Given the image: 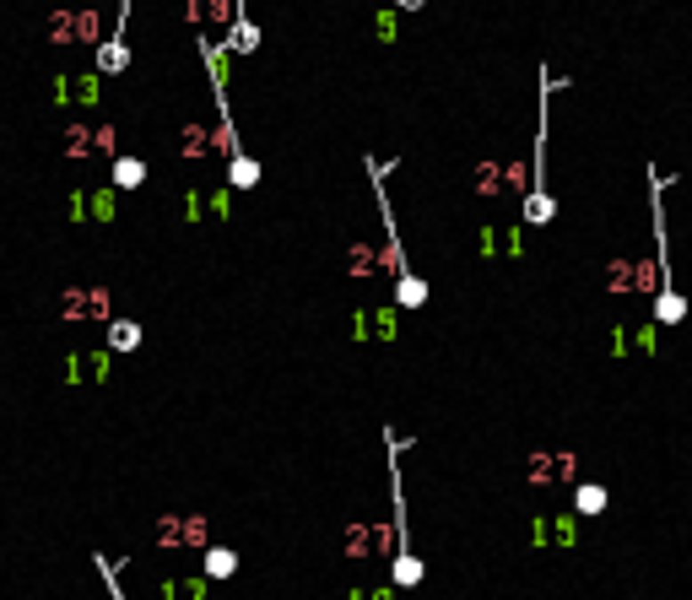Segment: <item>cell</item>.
Instances as JSON below:
<instances>
[{
  "label": "cell",
  "instance_id": "6da1fadb",
  "mask_svg": "<svg viewBox=\"0 0 692 600\" xmlns=\"http://www.w3.org/2000/svg\"><path fill=\"white\" fill-rule=\"evenodd\" d=\"M368 173H374V195H379V217H384V244H390V271H395V303L400 308H422L428 303V287L422 276H411V265L400 254V228H395V212H390V189H384V163L368 157Z\"/></svg>",
  "mask_w": 692,
  "mask_h": 600
},
{
  "label": "cell",
  "instance_id": "7a4b0ae2",
  "mask_svg": "<svg viewBox=\"0 0 692 600\" xmlns=\"http://www.w3.org/2000/svg\"><path fill=\"white\" fill-rule=\"evenodd\" d=\"M655 319H660V324H681V319H687V298H681L676 287H660V292H655Z\"/></svg>",
  "mask_w": 692,
  "mask_h": 600
},
{
  "label": "cell",
  "instance_id": "3957f363",
  "mask_svg": "<svg viewBox=\"0 0 692 600\" xmlns=\"http://www.w3.org/2000/svg\"><path fill=\"white\" fill-rule=\"evenodd\" d=\"M574 503H579V514H584V519H595V514H606V503H611V498H606V487H600V482H579Z\"/></svg>",
  "mask_w": 692,
  "mask_h": 600
},
{
  "label": "cell",
  "instance_id": "277c9868",
  "mask_svg": "<svg viewBox=\"0 0 692 600\" xmlns=\"http://www.w3.org/2000/svg\"><path fill=\"white\" fill-rule=\"evenodd\" d=\"M109 347H114V352H135V347H141V324L114 319V324H109Z\"/></svg>",
  "mask_w": 692,
  "mask_h": 600
},
{
  "label": "cell",
  "instance_id": "5b68a950",
  "mask_svg": "<svg viewBox=\"0 0 692 600\" xmlns=\"http://www.w3.org/2000/svg\"><path fill=\"white\" fill-rule=\"evenodd\" d=\"M141 179H147V163H141V157H119V163H114V184H119V189H135Z\"/></svg>",
  "mask_w": 692,
  "mask_h": 600
},
{
  "label": "cell",
  "instance_id": "8992f818",
  "mask_svg": "<svg viewBox=\"0 0 692 600\" xmlns=\"http://www.w3.org/2000/svg\"><path fill=\"white\" fill-rule=\"evenodd\" d=\"M205 573H212V579H233V573H238V557H233L228 547H212V552H205Z\"/></svg>",
  "mask_w": 692,
  "mask_h": 600
},
{
  "label": "cell",
  "instance_id": "52a82bcc",
  "mask_svg": "<svg viewBox=\"0 0 692 600\" xmlns=\"http://www.w3.org/2000/svg\"><path fill=\"white\" fill-rule=\"evenodd\" d=\"M395 6H406V12H417V6H422V0H395Z\"/></svg>",
  "mask_w": 692,
  "mask_h": 600
}]
</instances>
